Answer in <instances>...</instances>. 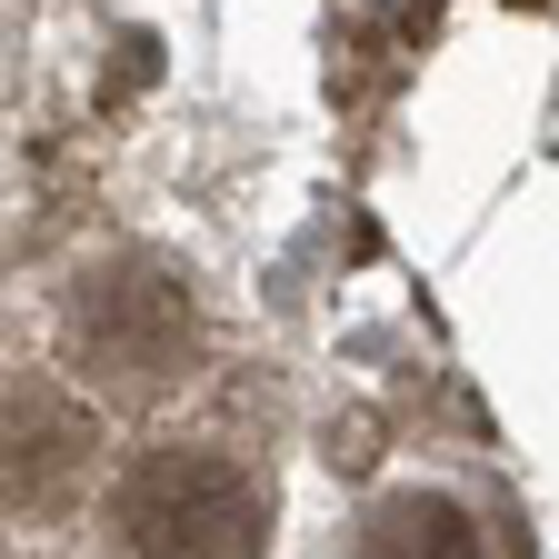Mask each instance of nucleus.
Here are the masks:
<instances>
[{
  "instance_id": "f257e3e1",
  "label": "nucleus",
  "mask_w": 559,
  "mask_h": 559,
  "mask_svg": "<svg viewBox=\"0 0 559 559\" xmlns=\"http://www.w3.org/2000/svg\"><path fill=\"white\" fill-rule=\"evenodd\" d=\"M60 349L100 400H160L200 360V310L190 280L151 250H110L60 290Z\"/></svg>"
},
{
  "instance_id": "f03ea898",
  "label": "nucleus",
  "mask_w": 559,
  "mask_h": 559,
  "mask_svg": "<svg viewBox=\"0 0 559 559\" xmlns=\"http://www.w3.org/2000/svg\"><path fill=\"white\" fill-rule=\"evenodd\" d=\"M120 559H260L270 549V479L230 450H140L110 479Z\"/></svg>"
},
{
  "instance_id": "7ed1b4c3",
  "label": "nucleus",
  "mask_w": 559,
  "mask_h": 559,
  "mask_svg": "<svg viewBox=\"0 0 559 559\" xmlns=\"http://www.w3.org/2000/svg\"><path fill=\"white\" fill-rule=\"evenodd\" d=\"M81 450H91V409L60 400V390H11V500L50 510L81 489Z\"/></svg>"
},
{
  "instance_id": "20e7f679",
  "label": "nucleus",
  "mask_w": 559,
  "mask_h": 559,
  "mask_svg": "<svg viewBox=\"0 0 559 559\" xmlns=\"http://www.w3.org/2000/svg\"><path fill=\"white\" fill-rule=\"evenodd\" d=\"M349 559H489V530L450 489H380L349 530Z\"/></svg>"
},
{
  "instance_id": "39448f33",
  "label": "nucleus",
  "mask_w": 559,
  "mask_h": 559,
  "mask_svg": "<svg viewBox=\"0 0 559 559\" xmlns=\"http://www.w3.org/2000/svg\"><path fill=\"white\" fill-rule=\"evenodd\" d=\"M520 11H539V0H520Z\"/></svg>"
}]
</instances>
